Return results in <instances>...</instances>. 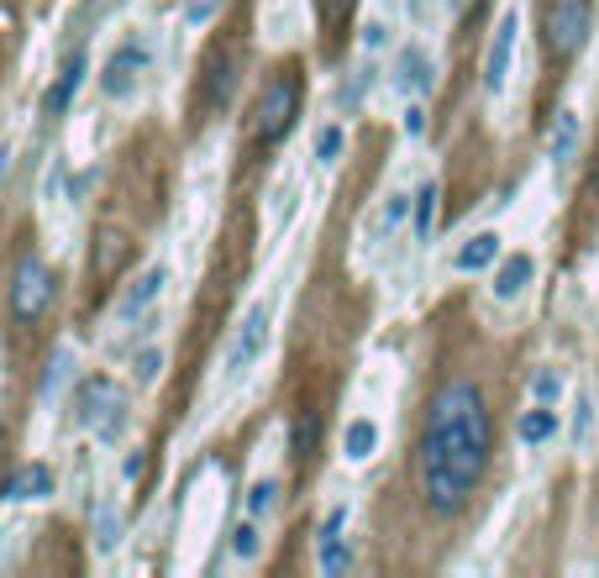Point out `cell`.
Masks as SVG:
<instances>
[{"instance_id":"cell-1","label":"cell","mask_w":599,"mask_h":578,"mask_svg":"<svg viewBox=\"0 0 599 578\" xmlns=\"http://www.w3.org/2000/svg\"><path fill=\"white\" fill-rule=\"evenodd\" d=\"M489 405L474 379H453L432 399L426 437H420V495L432 516H453L463 499L474 495V484L489 468Z\"/></svg>"},{"instance_id":"cell-2","label":"cell","mask_w":599,"mask_h":578,"mask_svg":"<svg viewBox=\"0 0 599 578\" xmlns=\"http://www.w3.org/2000/svg\"><path fill=\"white\" fill-rule=\"evenodd\" d=\"M295 111H300V80H295V74L263 84L258 105H253V138H258V142L284 138V132H290V121H295Z\"/></svg>"},{"instance_id":"cell-3","label":"cell","mask_w":599,"mask_h":578,"mask_svg":"<svg viewBox=\"0 0 599 578\" xmlns=\"http://www.w3.org/2000/svg\"><path fill=\"white\" fill-rule=\"evenodd\" d=\"M268 332H274V305H268V300H258V305L242 316L237 332H232V342H226V374H232V379H237V374H247V368L263 358Z\"/></svg>"},{"instance_id":"cell-4","label":"cell","mask_w":599,"mask_h":578,"mask_svg":"<svg viewBox=\"0 0 599 578\" xmlns=\"http://www.w3.org/2000/svg\"><path fill=\"white\" fill-rule=\"evenodd\" d=\"M148 63H153V53H148V42L142 38H126L105 59V74H100V90L111 100H132L138 95V84H142V74H148Z\"/></svg>"},{"instance_id":"cell-5","label":"cell","mask_w":599,"mask_h":578,"mask_svg":"<svg viewBox=\"0 0 599 578\" xmlns=\"http://www.w3.org/2000/svg\"><path fill=\"white\" fill-rule=\"evenodd\" d=\"M589 38V0H552L547 11V53L552 59H573Z\"/></svg>"},{"instance_id":"cell-6","label":"cell","mask_w":599,"mask_h":578,"mask_svg":"<svg viewBox=\"0 0 599 578\" xmlns=\"http://www.w3.org/2000/svg\"><path fill=\"white\" fill-rule=\"evenodd\" d=\"M53 300V274L42 258H21L17 263V280H11V316L17 321H38Z\"/></svg>"},{"instance_id":"cell-7","label":"cell","mask_w":599,"mask_h":578,"mask_svg":"<svg viewBox=\"0 0 599 578\" xmlns=\"http://www.w3.org/2000/svg\"><path fill=\"white\" fill-rule=\"evenodd\" d=\"M163 284H169V268L163 263H153V268H142L138 280L126 284L116 295V305H111V321L116 326H126V321H142L153 305H159V295H163Z\"/></svg>"},{"instance_id":"cell-8","label":"cell","mask_w":599,"mask_h":578,"mask_svg":"<svg viewBox=\"0 0 599 578\" xmlns=\"http://www.w3.org/2000/svg\"><path fill=\"white\" fill-rule=\"evenodd\" d=\"M516 38H520V17L516 11H505L495 27V38H489V53H484V90L499 95L505 84H510V63H516Z\"/></svg>"},{"instance_id":"cell-9","label":"cell","mask_w":599,"mask_h":578,"mask_svg":"<svg viewBox=\"0 0 599 578\" xmlns=\"http://www.w3.org/2000/svg\"><path fill=\"white\" fill-rule=\"evenodd\" d=\"M116 405H121L116 379L90 374V379H80V389H74V426H80V432H100V420L111 416Z\"/></svg>"},{"instance_id":"cell-10","label":"cell","mask_w":599,"mask_h":578,"mask_svg":"<svg viewBox=\"0 0 599 578\" xmlns=\"http://www.w3.org/2000/svg\"><path fill=\"white\" fill-rule=\"evenodd\" d=\"M432 84H437V69H432V59H426V48H420V42H405V48L395 53V90L420 100Z\"/></svg>"},{"instance_id":"cell-11","label":"cell","mask_w":599,"mask_h":578,"mask_svg":"<svg viewBox=\"0 0 599 578\" xmlns=\"http://www.w3.org/2000/svg\"><path fill=\"white\" fill-rule=\"evenodd\" d=\"M84 74H90V59L84 53H74V59L59 69V80L48 84V95H42V116H69V105L80 100V90H84Z\"/></svg>"},{"instance_id":"cell-12","label":"cell","mask_w":599,"mask_h":578,"mask_svg":"<svg viewBox=\"0 0 599 578\" xmlns=\"http://www.w3.org/2000/svg\"><path fill=\"white\" fill-rule=\"evenodd\" d=\"M531 280H537V258H531V253H510V258L495 263V284H489V290H495L499 305H510V300L526 295Z\"/></svg>"},{"instance_id":"cell-13","label":"cell","mask_w":599,"mask_h":578,"mask_svg":"<svg viewBox=\"0 0 599 578\" xmlns=\"http://www.w3.org/2000/svg\"><path fill=\"white\" fill-rule=\"evenodd\" d=\"M48 495H53V468L48 463H21L17 474L6 479V499H17V505H38Z\"/></svg>"},{"instance_id":"cell-14","label":"cell","mask_w":599,"mask_h":578,"mask_svg":"<svg viewBox=\"0 0 599 578\" xmlns=\"http://www.w3.org/2000/svg\"><path fill=\"white\" fill-rule=\"evenodd\" d=\"M232 84H237V59L232 53H216L211 69H205V84H200V105L205 111H221L232 100Z\"/></svg>"},{"instance_id":"cell-15","label":"cell","mask_w":599,"mask_h":578,"mask_svg":"<svg viewBox=\"0 0 599 578\" xmlns=\"http://www.w3.org/2000/svg\"><path fill=\"white\" fill-rule=\"evenodd\" d=\"M495 263H499V232H474V237L453 253V268H458V274H484V268H495Z\"/></svg>"},{"instance_id":"cell-16","label":"cell","mask_w":599,"mask_h":578,"mask_svg":"<svg viewBox=\"0 0 599 578\" xmlns=\"http://www.w3.org/2000/svg\"><path fill=\"white\" fill-rule=\"evenodd\" d=\"M379 453V420L374 416H353L342 426V458L347 463H368Z\"/></svg>"},{"instance_id":"cell-17","label":"cell","mask_w":599,"mask_h":578,"mask_svg":"<svg viewBox=\"0 0 599 578\" xmlns=\"http://www.w3.org/2000/svg\"><path fill=\"white\" fill-rule=\"evenodd\" d=\"M579 138H583L579 111H558V121H552V138H547V153H552L558 169H568V163L579 159Z\"/></svg>"},{"instance_id":"cell-18","label":"cell","mask_w":599,"mask_h":578,"mask_svg":"<svg viewBox=\"0 0 599 578\" xmlns=\"http://www.w3.org/2000/svg\"><path fill=\"white\" fill-rule=\"evenodd\" d=\"M90 547H95V558H111V552L121 547V499L95 505V520H90Z\"/></svg>"},{"instance_id":"cell-19","label":"cell","mask_w":599,"mask_h":578,"mask_svg":"<svg viewBox=\"0 0 599 578\" xmlns=\"http://www.w3.org/2000/svg\"><path fill=\"white\" fill-rule=\"evenodd\" d=\"M516 437H520V447H541V442H552V437H558V410L537 399V405L516 420Z\"/></svg>"},{"instance_id":"cell-20","label":"cell","mask_w":599,"mask_h":578,"mask_svg":"<svg viewBox=\"0 0 599 578\" xmlns=\"http://www.w3.org/2000/svg\"><path fill=\"white\" fill-rule=\"evenodd\" d=\"M226 547H232V562H242V568H253V562L263 558V531H258V516H242L237 526H232V537H226Z\"/></svg>"},{"instance_id":"cell-21","label":"cell","mask_w":599,"mask_h":578,"mask_svg":"<svg viewBox=\"0 0 599 578\" xmlns=\"http://www.w3.org/2000/svg\"><path fill=\"white\" fill-rule=\"evenodd\" d=\"M437 180H426L416 190V200H410V232H416V242L432 237V226H437Z\"/></svg>"},{"instance_id":"cell-22","label":"cell","mask_w":599,"mask_h":578,"mask_svg":"<svg viewBox=\"0 0 599 578\" xmlns=\"http://www.w3.org/2000/svg\"><path fill=\"white\" fill-rule=\"evenodd\" d=\"M342 148H347V132H342V121H321L316 138H311V159L316 169H332L342 159Z\"/></svg>"},{"instance_id":"cell-23","label":"cell","mask_w":599,"mask_h":578,"mask_svg":"<svg viewBox=\"0 0 599 578\" xmlns=\"http://www.w3.org/2000/svg\"><path fill=\"white\" fill-rule=\"evenodd\" d=\"M573 453H589L595 447V395L589 389H579V399H573Z\"/></svg>"},{"instance_id":"cell-24","label":"cell","mask_w":599,"mask_h":578,"mask_svg":"<svg viewBox=\"0 0 599 578\" xmlns=\"http://www.w3.org/2000/svg\"><path fill=\"white\" fill-rule=\"evenodd\" d=\"M316 568L326 578H337L353 568V541L347 537H332V541H316Z\"/></svg>"},{"instance_id":"cell-25","label":"cell","mask_w":599,"mask_h":578,"mask_svg":"<svg viewBox=\"0 0 599 578\" xmlns=\"http://www.w3.org/2000/svg\"><path fill=\"white\" fill-rule=\"evenodd\" d=\"M163 368H169V353H163V347H142L138 358H132V379H138V384H159Z\"/></svg>"},{"instance_id":"cell-26","label":"cell","mask_w":599,"mask_h":578,"mask_svg":"<svg viewBox=\"0 0 599 578\" xmlns=\"http://www.w3.org/2000/svg\"><path fill=\"white\" fill-rule=\"evenodd\" d=\"M100 247H95V274H111L121 258H126V237L121 232H100Z\"/></svg>"},{"instance_id":"cell-27","label":"cell","mask_w":599,"mask_h":578,"mask_svg":"<svg viewBox=\"0 0 599 578\" xmlns=\"http://www.w3.org/2000/svg\"><path fill=\"white\" fill-rule=\"evenodd\" d=\"M74 374V347H59L53 358H48V379H42V399L59 395V384Z\"/></svg>"},{"instance_id":"cell-28","label":"cell","mask_w":599,"mask_h":578,"mask_svg":"<svg viewBox=\"0 0 599 578\" xmlns=\"http://www.w3.org/2000/svg\"><path fill=\"white\" fill-rule=\"evenodd\" d=\"M274 505H280V484L274 479H258L253 484V489H247V516H268V510H274Z\"/></svg>"},{"instance_id":"cell-29","label":"cell","mask_w":599,"mask_h":578,"mask_svg":"<svg viewBox=\"0 0 599 578\" xmlns=\"http://www.w3.org/2000/svg\"><path fill=\"white\" fill-rule=\"evenodd\" d=\"M410 200H416V195H389V200H384V211H379V237H389L399 221L410 216Z\"/></svg>"},{"instance_id":"cell-30","label":"cell","mask_w":599,"mask_h":578,"mask_svg":"<svg viewBox=\"0 0 599 578\" xmlns=\"http://www.w3.org/2000/svg\"><path fill=\"white\" fill-rule=\"evenodd\" d=\"M216 11H221V0H184V27H190V32H200V27H211V21H216Z\"/></svg>"},{"instance_id":"cell-31","label":"cell","mask_w":599,"mask_h":578,"mask_svg":"<svg viewBox=\"0 0 599 578\" xmlns=\"http://www.w3.org/2000/svg\"><path fill=\"white\" fill-rule=\"evenodd\" d=\"M558 395H562V379L552 374V368H537V374H531V399H541V405H558Z\"/></svg>"},{"instance_id":"cell-32","label":"cell","mask_w":599,"mask_h":578,"mask_svg":"<svg viewBox=\"0 0 599 578\" xmlns=\"http://www.w3.org/2000/svg\"><path fill=\"white\" fill-rule=\"evenodd\" d=\"M384 42H389V27H384V21H368V27H363L358 32V48H363V59H374V53H379Z\"/></svg>"},{"instance_id":"cell-33","label":"cell","mask_w":599,"mask_h":578,"mask_svg":"<svg viewBox=\"0 0 599 578\" xmlns=\"http://www.w3.org/2000/svg\"><path fill=\"white\" fill-rule=\"evenodd\" d=\"M311 442H316V416H300V426H295V458L311 453Z\"/></svg>"},{"instance_id":"cell-34","label":"cell","mask_w":599,"mask_h":578,"mask_svg":"<svg viewBox=\"0 0 599 578\" xmlns=\"http://www.w3.org/2000/svg\"><path fill=\"white\" fill-rule=\"evenodd\" d=\"M405 132H410V138H420V132H426V105H420V100H410V105H405Z\"/></svg>"},{"instance_id":"cell-35","label":"cell","mask_w":599,"mask_h":578,"mask_svg":"<svg viewBox=\"0 0 599 578\" xmlns=\"http://www.w3.org/2000/svg\"><path fill=\"white\" fill-rule=\"evenodd\" d=\"M274 200H280V205H274V226H280V221L295 216V190H284V195H274Z\"/></svg>"},{"instance_id":"cell-36","label":"cell","mask_w":599,"mask_h":578,"mask_svg":"<svg viewBox=\"0 0 599 578\" xmlns=\"http://www.w3.org/2000/svg\"><path fill=\"white\" fill-rule=\"evenodd\" d=\"M321 11H326V21H342V11H347V0H321Z\"/></svg>"},{"instance_id":"cell-37","label":"cell","mask_w":599,"mask_h":578,"mask_svg":"<svg viewBox=\"0 0 599 578\" xmlns=\"http://www.w3.org/2000/svg\"><path fill=\"white\" fill-rule=\"evenodd\" d=\"M595 195H599V169H595Z\"/></svg>"}]
</instances>
